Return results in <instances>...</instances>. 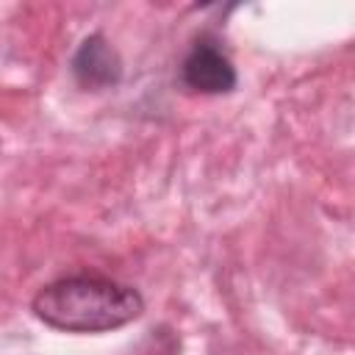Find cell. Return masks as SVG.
Here are the masks:
<instances>
[{"instance_id":"cell-1","label":"cell","mask_w":355,"mask_h":355,"mask_svg":"<svg viewBox=\"0 0 355 355\" xmlns=\"http://www.w3.org/2000/svg\"><path fill=\"white\" fill-rule=\"evenodd\" d=\"M31 308L36 319L55 330L103 333L139 319L144 300L133 286L100 275H72L42 286Z\"/></svg>"},{"instance_id":"cell-2","label":"cell","mask_w":355,"mask_h":355,"mask_svg":"<svg viewBox=\"0 0 355 355\" xmlns=\"http://www.w3.org/2000/svg\"><path fill=\"white\" fill-rule=\"evenodd\" d=\"M180 80L186 89L200 94H227L236 89L239 78L225 50L211 39H200L191 44L180 64Z\"/></svg>"},{"instance_id":"cell-3","label":"cell","mask_w":355,"mask_h":355,"mask_svg":"<svg viewBox=\"0 0 355 355\" xmlns=\"http://www.w3.org/2000/svg\"><path fill=\"white\" fill-rule=\"evenodd\" d=\"M72 75L83 89L100 92L108 86H116L122 78V58L108 44L105 36L92 33L80 42V47L72 55Z\"/></svg>"}]
</instances>
